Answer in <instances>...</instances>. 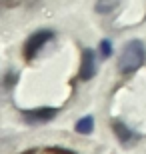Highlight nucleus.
Masks as SVG:
<instances>
[{
  "label": "nucleus",
  "mask_w": 146,
  "mask_h": 154,
  "mask_svg": "<svg viewBox=\"0 0 146 154\" xmlns=\"http://www.w3.org/2000/svg\"><path fill=\"white\" fill-rule=\"evenodd\" d=\"M100 52H102L104 58H108L110 54H112V44H110V40H102L100 42Z\"/></svg>",
  "instance_id": "obj_7"
},
{
  "label": "nucleus",
  "mask_w": 146,
  "mask_h": 154,
  "mask_svg": "<svg viewBox=\"0 0 146 154\" xmlns=\"http://www.w3.org/2000/svg\"><path fill=\"white\" fill-rule=\"evenodd\" d=\"M92 128H94L92 116H84V118H80L78 122H76V132H80V134H90Z\"/></svg>",
  "instance_id": "obj_6"
},
{
  "label": "nucleus",
  "mask_w": 146,
  "mask_h": 154,
  "mask_svg": "<svg viewBox=\"0 0 146 154\" xmlns=\"http://www.w3.org/2000/svg\"><path fill=\"white\" fill-rule=\"evenodd\" d=\"M96 74V58L92 50H84L82 54V64H80V78L82 80H90Z\"/></svg>",
  "instance_id": "obj_4"
},
{
  "label": "nucleus",
  "mask_w": 146,
  "mask_h": 154,
  "mask_svg": "<svg viewBox=\"0 0 146 154\" xmlns=\"http://www.w3.org/2000/svg\"><path fill=\"white\" fill-rule=\"evenodd\" d=\"M146 60V50L140 40H130L122 48L120 58H118V70L122 74H132L140 68Z\"/></svg>",
  "instance_id": "obj_1"
},
{
  "label": "nucleus",
  "mask_w": 146,
  "mask_h": 154,
  "mask_svg": "<svg viewBox=\"0 0 146 154\" xmlns=\"http://www.w3.org/2000/svg\"><path fill=\"white\" fill-rule=\"evenodd\" d=\"M112 128H114V132H116V136L120 138V142L126 144L130 138H132V132H130L128 128H126V126L120 122V120H114V122H112Z\"/></svg>",
  "instance_id": "obj_5"
},
{
  "label": "nucleus",
  "mask_w": 146,
  "mask_h": 154,
  "mask_svg": "<svg viewBox=\"0 0 146 154\" xmlns=\"http://www.w3.org/2000/svg\"><path fill=\"white\" fill-rule=\"evenodd\" d=\"M54 116H56V110L54 108H36V110L24 112V118L28 120L30 124H44V122L52 120Z\"/></svg>",
  "instance_id": "obj_3"
},
{
  "label": "nucleus",
  "mask_w": 146,
  "mask_h": 154,
  "mask_svg": "<svg viewBox=\"0 0 146 154\" xmlns=\"http://www.w3.org/2000/svg\"><path fill=\"white\" fill-rule=\"evenodd\" d=\"M52 36H54V34H52V30H38V32H34V34L26 40L24 56L28 58V60H32V58L38 54L40 48H42L46 42H50V40H52Z\"/></svg>",
  "instance_id": "obj_2"
}]
</instances>
